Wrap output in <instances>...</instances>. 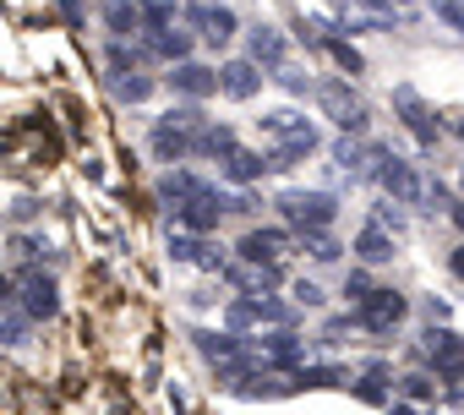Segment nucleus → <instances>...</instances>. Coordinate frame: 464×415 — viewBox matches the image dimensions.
Listing matches in <instances>:
<instances>
[{
    "mask_svg": "<svg viewBox=\"0 0 464 415\" xmlns=\"http://www.w3.org/2000/svg\"><path fill=\"white\" fill-rule=\"evenodd\" d=\"M257 131L279 148L274 153V169H285L290 159H306V153H317V126L301 115V110H268L263 121H257Z\"/></svg>",
    "mask_w": 464,
    "mask_h": 415,
    "instance_id": "nucleus-1",
    "label": "nucleus"
},
{
    "mask_svg": "<svg viewBox=\"0 0 464 415\" xmlns=\"http://www.w3.org/2000/svg\"><path fill=\"white\" fill-rule=\"evenodd\" d=\"M0 301H6V285H0Z\"/></svg>",
    "mask_w": 464,
    "mask_h": 415,
    "instance_id": "nucleus-35",
    "label": "nucleus"
},
{
    "mask_svg": "<svg viewBox=\"0 0 464 415\" xmlns=\"http://www.w3.org/2000/svg\"><path fill=\"white\" fill-rule=\"evenodd\" d=\"M295 301H301V306H323V290H317L312 279H301V285H295Z\"/></svg>",
    "mask_w": 464,
    "mask_h": 415,
    "instance_id": "nucleus-26",
    "label": "nucleus"
},
{
    "mask_svg": "<svg viewBox=\"0 0 464 415\" xmlns=\"http://www.w3.org/2000/svg\"><path fill=\"white\" fill-rule=\"evenodd\" d=\"M453 225H459V230H464V202H459V208H453Z\"/></svg>",
    "mask_w": 464,
    "mask_h": 415,
    "instance_id": "nucleus-31",
    "label": "nucleus"
},
{
    "mask_svg": "<svg viewBox=\"0 0 464 415\" xmlns=\"http://www.w3.org/2000/svg\"><path fill=\"white\" fill-rule=\"evenodd\" d=\"M246 39H252V55H246V61H257L263 72H279V66H285V34H279V28L257 23Z\"/></svg>",
    "mask_w": 464,
    "mask_h": 415,
    "instance_id": "nucleus-9",
    "label": "nucleus"
},
{
    "mask_svg": "<svg viewBox=\"0 0 464 415\" xmlns=\"http://www.w3.org/2000/svg\"><path fill=\"white\" fill-rule=\"evenodd\" d=\"M169 88L186 93V99H208V93H218V72H208V66H197V61H180L175 77H169Z\"/></svg>",
    "mask_w": 464,
    "mask_h": 415,
    "instance_id": "nucleus-10",
    "label": "nucleus"
},
{
    "mask_svg": "<svg viewBox=\"0 0 464 415\" xmlns=\"http://www.w3.org/2000/svg\"><path fill=\"white\" fill-rule=\"evenodd\" d=\"M241 344L236 339H218V333H202V355H218V361H229V355H236Z\"/></svg>",
    "mask_w": 464,
    "mask_h": 415,
    "instance_id": "nucleus-24",
    "label": "nucleus"
},
{
    "mask_svg": "<svg viewBox=\"0 0 464 415\" xmlns=\"http://www.w3.org/2000/svg\"><path fill=\"white\" fill-rule=\"evenodd\" d=\"M257 355L274 361V366H290V361H301V339H295V333H268V339L257 344Z\"/></svg>",
    "mask_w": 464,
    "mask_h": 415,
    "instance_id": "nucleus-18",
    "label": "nucleus"
},
{
    "mask_svg": "<svg viewBox=\"0 0 464 415\" xmlns=\"http://www.w3.org/2000/svg\"><path fill=\"white\" fill-rule=\"evenodd\" d=\"M279 252H285V236H279V230H252V236L241 241V257H246V263H279Z\"/></svg>",
    "mask_w": 464,
    "mask_h": 415,
    "instance_id": "nucleus-14",
    "label": "nucleus"
},
{
    "mask_svg": "<svg viewBox=\"0 0 464 415\" xmlns=\"http://www.w3.org/2000/svg\"><path fill=\"white\" fill-rule=\"evenodd\" d=\"M23 333H28V328H23V323H17V317H12V323H6V328H0V339H6V344H23Z\"/></svg>",
    "mask_w": 464,
    "mask_h": 415,
    "instance_id": "nucleus-29",
    "label": "nucleus"
},
{
    "mask_svg": "<svg viewBox=\"0 0 464 415\" xmlns=\"http://www.w3.org/2000/svg\"><path fill=\"white\" fill-rule=\"evenodd\" d=\"M285 88H290V93H312V77H306V72H285Z\"/></svg>",
    "mask_w": 464,
    "mask_h": 415,
    "instance_id": "nucleus-27",
    "label": "nucleus"
},
{
    "mask_svg": "<svg viewBox=\"0 0 464 415\" xmlns=\"http://www.w3.org/2000/svg\"><path fill=\"white\" fill-rule=\"evenodd\" d=\"M404 312H410V301H404L399 290H372V295L361 301L355 323H361L366 333H393V328L404 323Z\"/></svg>",
    "mask_w": 464,
    "mask_h": 415,
    "instance_id": "nucleus-3",
    "label": "nucleus"
},
{
    "mask_svg": "<svg viewBox=\"0 0 464 415\" xmlns=\"http://www.w3.org/2000/svg\"><path fill=\"white\" fill-rule=\"evenodd\" d=\"M218 169H224V180H236V186H246V180H257L268 164H263V153H246V148H229L224 159H218Z\"/></svg>",
    "mask_w": 464,
    "mask_h": 415,
    "instance_id": "nucleus-13",
    "label": "nucleus"
},
{
    "mask_svg": "<svg viewBox=\"0 0 464 415\" xmlns=\"http://www.w3.org/2000/svg\"><path fill=\"white\" fill-rule=\"evenodd\" d=\"M169 257H175V263H213V257H208V246H202V241H191V236H169Z\"/></svg>",
    "mask_w": 464,
    "mask_h": 415,
    "instance_id": "nucleus-21",
    "label": "nucleus"
},
{
    "mask_svg": "<svg viewBox=\"0 0 464 415\" xmlns=\"http://www.w3.org/2000/svg\"><path fill=\"white\" fill-rule=\"evenodd\" d=\"M388 415H415V410H410V404H399V410H388Z\"/></svg>",
    "mask_w": 464,
    "mask_h": 415,
    "instance_id": "nucleus-33",
    "label": "nucleus"
},
{
    "mask_svg": "<svg viewBox=\"0 0 464 415\" xmlns=\"http://www.w3.org/2000/svg\"><path fill=\"white\" fill-rule=\"evenodd\" d=\"M257 88H263V66L257 61H229L218 72V93L224 99H257Z\"/></svg>",
    "mask_w": 464,
    "mask_h": 415,
    "instance_id": "nucleus-7",
    "label": "nucleus"
},
{
    "mask_svg": "<svg viewBox=\"0 0 464 415\" xmlns=\"http://www.w3.org/2000/svg\"><path fill=\"white\" fill-rule=\"evenodd\" d=\"M453 274H459V279H464V252H459V257H453Z\"/></svg>",
    "mask_w": 464,
    "mask_h": 415,
    "instance_id": "nucleus-32",
    "label": "nucleus"
},
{
    "mask_svg": "<svg viewBox=\"0 0 464 415\" xmlns=\"http://www.w3.org/2000/svg\"><path fill=\"white\" fill-rule=\"evenodd\" d=\"M186 23H191L208 44H229V39H236V12H229V6H213V0H191V6H186Z\"/></svg>",
    "mask_w": 464,
    "mask_h": 415,
    "instance_id": "nucleus-4",
    "label": "nucleus"
},
{
    "mask_svg": "<svg viewBox=\"0 0 464 415\" xmlns=\"http://www.w3.org/2000/svg\"><path fill=\"white\" fill-rule=\"evenodd\" d=\"M279 208H285V219L301 225V230H328L334 214H339V202H334L328 191H285Z\"/></svg>",
    "mask_w": 464,
    "mask_h": 415,
    "instance_id": "nucleus-2",
    "label": "nucleus"
},
{
    "mask_svg": "<svg viewBox=\"0 0 464 415\" xmlns=\"http://www.w3.org/2000/svg\"><path fill=\"white\" fill-rule=\"evenodd\" d=\"M148 55H159V61H186L191 55V39L186 34H175V28H153V39H148Z\"/></svg>",
    "mask_w": 464,
    "mask_h": 415,
    "instance_id": "nucleus-15",
    "label": "nucleus"
},
{
    "mask_svg": "<svg viewBox=\"0 0 464 415\" xmlns=\"http://www.w3.org/2000/svg\"><path fill=\"white\" fill-rule=\"evenodd\" d=\"M104 23H110V34H121V39L148 28V23H142V12H137V0H115V6L104 12Z\"/></svg>",
    "mask_w": 464,
    "mask_h": 415,
    "instance_id": "nucleus-19",
    "label": "nucleus"
},
{
    "mask_svg": "<svg viewBox=\"0 0 464 415\" xmlns=\"http://www.w3.org/2000/svg\"><path fill=\"white\" fill-rule=\"evenodd\" d=\"M355 252H361V263H388V257H393V236H388L382 225H366V230L355 236Z\"/></svg>",
    "mask_w": 464,
    "mask_h": 415,
    "instance_id": "nucleus-16",
    "label": "nucleus"
},
{
    "mask_svg": "<svg viewBox=\"0 0 464 415\" xmlns=\"http://www.w3.org/2000/svg\"><path fill=\"white\" fill-rule=\"evenodd\" d=\"M393 110L404 115V126L420 137V142H437V126H431V110L420 104V93L415 88H393Z\"/></svg>",
    "mask_w": 464,
    "mask_h": 415,
    "instance_id": "nucleus-8",
    "label": "nucleus"
},
{
    "mask_svg": "<svg viewBox=\"0 0 464 415\" xmlns=\"http://www.w3.org/2000/svg\"><path fill=\"white\" fill-rule=\"evenodd\" d=\"M426 350H431V366L442 377H459L464 372V339L459 333H426Z\"/></svg>",
    "mask_w": 464,
    "mask_h": 415,
    "instance_id": "nucleus-11",
    "label": "nucleus"
},
{
    "mask_svg": "<svg viewBox=\"0 0 464 415\" xmlns=\"http://www.w3.org/2000/svg\"><path fill=\"white\" fill-rule=\"evenodd\" d=\"M323 44H328V55H334V61H339L344 72H361V55H355L350 44H334V39H323Z\"/></svg>",
    "mask_w": 464,
    "mask_h": 415,
    "instance_id": "nucleus-25",
    "label": "nucleus"
},
{
    "mask_svg": "<svg viewBox=\"0 0 464 415\" xmlns=\"http://www.w3.org/2000/svg\"><path fill=\"white\" fill-rule=\"evenodd\" d=\"M404 393H410V399H426V393H431V382H426V377H404Z\"/></svg>",
    "mask_w": 464,
    "mask_h": 415,
    "instance_id": "nucleus-28",
    "label": "nucleus"
},
{
    "mask_svg": "<svg viewBox=\"0 0 464 415\" xmlns=\"http://www.w3.org/2000/svg\"><path fill=\"white\" fill-rule=\"evenodd\" d=\"M453 131H459V137H464V121H459V126H453Z\"/></svg>",
    "mask_w": 464,
    "mask_h": 415,
    "instance_id": "nucleus-34",
    "label": "nucleus"
},
{
    "mask_svg": "<svg viewBox=\"0 0 464 415\" xmlns=\"http://www.w3.org/2000/svg\"><path fill=\"white\" fill-rule=\"evenodd\" d=\"M317 99H323V110H328L344 131H366V104H361L344 82H323V88H317Z\"/></svg>",
    "mask_w": 464,
    "mask_h": 415,
    "instance_id": "nucleus-5",
    "label": "nucleus"
},
{
    "mask_svg": "<svg viewBox=\"0 0 464 415\" xmlns=\"http://www.w3.org/2000/svg\"><path fill=\"white\" fill-rule=\"evenodd\" d=\"M229 279H236V285H241L246 295H257V301H263V295H268V290L279 285V274H274V263H246V257H241L236 268H229Z\"/></svg>",
    "mask_w": 464,
    "mask_h": 415,
    "instance_id": "nucleus-12",
    "label": "nucleus"
},
{
    "mask_svg": "<svg viewBox=\"0 0 464 415\" xmlns=\"http://www.w3.org/2000/svg\"><path fill=\"white\" fill-rule=\"evenodd\" d=\"M23 295H28V317H55V306H61V301H55V285H50L44 274H34V279L23 285Z\"/></svg>",
    "mask_w": 464,
    "mask_h": 415,
    "instance_id": "nucleus-17",
    "label": "nucleus"
},
{
    "mask_svg": "<svg viewBox=\"0 0 464 415\" xmlns=\"http://www.w3.org/2000/svg\"><path fill=\"white\" fill-rule=\"evenodd\" d=\"M115 93L137 104V99H148V93H153V82H148V77H126V72H121V82H115Z\"/></svg>",
    "mask_w": 464,
    "mask_h": 415,
    "instance_id": "nucleus-23",
    "label": "nucleus"
},
{
    "mask_svg": "<svg viewBox=\"0 0 464 415\" xmlns=\"http://www.w3.org/2000/svg\"><path fill=\"white\" fill-rule=\"evenodd\" d=\"M148 28H175V0H137Z\"/></svg>",
    "mask_w": 464,
    "mask_h": 415,
    "instance_id": "nucleus-20",
    "label": "nucleus"
},
{
    "mask_svg": "<svg viewBox=\"0 0 464 415\" xmlns=\"http://www.w3.org/2000/svg\"><path fill=\"white\" fill-rule=\"evenodd\" d=\"M431 12H437V23H448L464 39V0H431Z\"/></svg>",
    "mask_w": 464,
    "mask_h": 415,
    "instance_id": "nucleus-22",
    "label": "nucleus"
},
{
    "mask_svg": "<svg viewBox=\"0 0 464 415\" xmlns=\"http://www.w3.org/2000/svg\"><path fill=\"white\" fill-rule=\"evenodd\" d=\"M377 180H382L388 197H399V202H420V175H415L404 159L382 153V159H377Z\"/></svg>",
    "mask_w": 464,
    "mask_h": 415,
    "instance_id": "nucleus-6",
    "label": "nucleus"
},
{
    "mask_svg": "<svg viewBox=\"0 0 464 415\" xmlns=\"http://www.w3.org/2000/svg\"><path fill=\"white\" fill-rule=\"evenodd\" d=\"M377 12H399V6H410V0H372Z\"/></svg>",
    "mask_w": 464,
    "mask_h": 415,
    "instance_id": "nucleus-30",
    "label": "nucleus"
}]
</instances>
